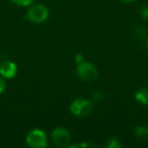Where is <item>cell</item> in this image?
Listing matches in <instances>:
<instances>
[{
  "mask_svg": "<svg viewBox=\"0 0 148 148\" xmlns=\"http://www.w3.org/2000/svg\"><path fill=\"white\" fill-rule=\"evenodd\" d=\"M70 113L75 117L78 118H85L88 117L93 110L92 101L82 97H77L72 103H70Z\"/></svg>",
  "mask_w": 148,
  "mask_h": 148,
  "instance_id": "6da1fadb",
  "label": "cell"
},
{
  "mask_svg": "<svg viewBox=\"0 0 148 148\" xmlns=\"http://www.w3.org/2000/svg\"><path fill=\"white\" fill-rule=\"evenodd\" d=\"M25 142L27 146L32 148H45L49 143L48 134L40 128H35L29 131L25 136Z\"/></svg>",
  "mask_w": 148,
  "mask_h": 148,
  "instance_id": "7a4b0ae2",
  "label": "cell"
},
{
  "mask_svg": "<svg viewBox=\"0 0 148 148\" xmlns=\"http://www.w3.org/2000/svg\"><path fill=\"white\" fill-rule=\"evenodd\" d=\"M76 74L77 76L84 82L95 81L99 76V70L95 64L88 61H82L76 64Z\"/></svg>",
  "mask_w": 148,
  "mask_h": 148,
  "instance_id": "3957f363",
  "label": "cell"
},
{
  "mask_svg": "<svg viewBox=\"0 0 148 148\" xmlns=\"http://www.w3.org/2000/svg\"><path fill=\"white\" fill-rule=\"evenodd\" d=\"M50 14L49 9L47 6L43 4H35L29 8L27 11V21H31L33 23H43L48 19Z\"/></svg>",
  "mask_w": 148,
  "mask_h": 148,
  "instance_id": "277c9868",
  "label": "cell"
},
{
  "mask_svg": "<svg viewBox=\"0 0 148 148\" xmlns=\"http://www.w3.org/2000/svg\"><path fill=\"white\" fill-rule=\"evenodd\" d=\"M51 141L56 147H69L71 142V135L69 131L64 127H57L51 133Z\"/></svg>",
  "mask_w": 148,
  "mask_h": 148,
  "instance_id": "5b68a950",
  "label": "cell"
},
{
  "mask_svg": "<svg viewBox=\"0 0 148 148\" xmlns=\"http://www.w3.org/2000/svg\"><path fill=\"white\" fill-rule=\"evenodd\" d=\"M17 74V65L10 60H4L0 63V76L5 79H12Z\"/></svg>",
  "mask_w": 148,
  "mask_h": 148,
  "instance_id": "8992f818",
  "label": "cell"
},
{
  "mask_svg": "<svg viewBox=\"0 0 148 148\" xmlns=\"http://www.w3.org/2000/svg\"><path fill=\"white\" fill-rule=\"evenodd\" d=\"M135 99L142 106H148V88L141 87L135 92Z\"/></svg>",
  "mask_w": 148,
  "mask_h": 148,
  "instance_id": "52a82bcc",
  "label": "cell"
},
{
  "mask_svg": "<svg viewBox=\"0 0 148 148\" xmlns=\"http://www.w3.org/2000/svg\"><path fill=\"white\" fill-rule=\"evenodd\" d=\"M134 135L141 141H148V127L143 125H138L134 129Z\"/></svg>",
  "mask_w": 148,
  "mask_h": 148,
  "instance_id": "ba28073f",
  "label": "cell"
},
{
  "mask_svg": "<svg viewBox=\"0 0 148 148\" xmlns=\"http://www.w3.org/2000/svg\"><path fill=\"white\" fill-rule=\"evenodd\" d=\"M106 146L108 148H120L122 146V143L120 142V140L116 137H112L106 142Z\"/></svg>",
  "mask_w": 148,
  "mask_h": 148,
  "instance_id": "9c48e42d",
  "label": "cell"
},
{
  "mask_svg": "<svg viewBox=\"0 0 148 148\" xmlns=\"http://www.w3.org/2000/svg\"><path fill=\"white\" fill-rule=\"evenodd\" d=\"M11 1L19 7H27L34 2V0H11Z\"/></svg>",
  "mask_w": 148,
  "mask_h": 148,
  "instance_id": "30bf717a",
  "label": "cell"
},
{
  "mask_svg": "<svg viewBox=\"0 0 148 148\" xmlns=\"http://www.w3.org/2000/svg\"><path fill=\"white\" fill-rule=\"evenodd\" d=\"M103 99V95L101 90H97L95 93L92 95V101H95V103H99Z\"/></svg>",
  "mask_w": 148,
  "mask_h": 148,
  "instance_id": "8fae6325",
  "label": "cell"
},
{
  "mask_svg": "<svg viewBox=\"0 0 148 148\" xmlns=\"http://www.w3.org/2000/svg\"><path fill=\"white\" fill-rule=\"evenodd\" d=\"M140 14H141V16L143 17L144 19L148 21V4L144 5V6L140 9Z\"/></svg>",
  "mask_w": 148,
  "mask_h": 148,
  "instance_id": "7c38bea8",
  "label": "cell"
},
{
  "mask_svg": "<svg viewBox=\"0 0 148 148\" xmlns=\"http://www.w3.org/2000/svg\"><path fill=\"white\" fill-rule=\"evenodd\" d=\"M5 89H6V81H5V78L0 76V95H2Z\"/></svg>",
  "mask_w": 148,
  "mask_h": 148,
  "instance_id": "4fadbf2b",
  "label": "cell"
},
{
  "mask_svg": "<svg viewBox=\"0 0 148 148\" xmlns=\"http://www.w3.org/2000/svg\"><path fill=\"white\" fill-rule=\"evenodd\" d=\"M82 61H84V56L82 54H76L75 55V62H76V64L80 63Z\"/></svg>",
  "mask_w": 148,
  "mask_h": 148,
  "instance_id": "5bb4252c",
  "label": "cell"
},
{
  "mask_svg": "<svg viewBox=\"0 0 148 148\" xmlns=\"http://www.w3.org/2000/svg\"><path fill=\"white\" fill-rule=\"evenodd\" d=\"M121 1H123L125 3H133L135 0H121Z\"/></svg>",
  "mask_w": 148,
  "mask_h": 148,
  "instance_id": "9a60e30c",
  "label": "cell"
},
{
  "mask_svg": "<svg viewBox=\"0 0 148 148\" xmlns=\"http://www.w3.org/2000/svg\"><path fill=\"white\" fill-rule=\"evenodd\" d=\"M147 51H148V36H147Z\"/></svg>",
  "mask_w": 148,
  "mask_h": 148,
  "instance_id": "2e32d148",
  "label": "cell"
}]
</instances>
